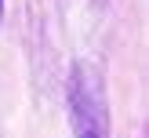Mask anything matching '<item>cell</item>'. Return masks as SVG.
<instances>
[{"label": "cell", "instance_id": "6da1fadb", "mask_svg": "<svg viewBox=\"0 0 149 138\" xmlns=\"http://www.w3.org/2000/svg\"><path fill=\"white\" fill-rule=\"evenodd\" d=\"M69 109H73V131L77 138H109V109L102 91L98 69L80 62L69 80Z\"/></svg>", "mask_w": 149, "mask_h": 138}, {"label": "cell", "instance_id": "7a4b0ae2", "mask_svg": "<svg viewBox=\"0 0 149 138\" xmlns=\"http://www.w3.org/2000/svg\"><path fill=\"white\" fill-rule=\"evenodd\" d=\"M0 11H4V0H0Z\"/></svg>", "mask_w": 149, "mask_h": 138}]
</instances>
